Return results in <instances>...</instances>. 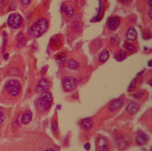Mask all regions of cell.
I'll list each match as a JSON object with an SVG mask.
<instances>
[{
	"label": "cell",
	"mask_w": 152,
	"mask_h": 151,
	"mask_svg": "<svg viewBox=\"0 0 152 151\" xmlns=\"http://www.w3.org/2000/svg\"><path fill=\"white\" fill-rule=\"evenodd\" d=\"M151 0H148V5L150 7H151V6H152V5H151Z\"/></svg>",
	"instance_id": "32"
},
{
	"label": "cell",
	"mask_w": 152,
	"mask_h": 151,
	"mask_svg": "<svg viewBox=\"0 0 152 151\" xmlns=\"http://www.w3.org/2000/svg\"><path fill=\"white\" fill-rule=\"evenodd\" d=\"M120 24V19L118 17H112L109 19L107 25L108 28L111 31H115L119 26Z\"/></svg>",
	"instance_id": "8"
},
{
	"label": "cell",
	"mask_w": 152,
	"mask_h": 151,
	"mask_svg": "<svg viewBox=\"0 0 152 151\" xmlns=\"http://www.w3.org/2000/svg\"><path fill=\"white\" fill-rule=\"evenodd\" d=\"M67 67L71 70H77L79 68V63L74 60H70L67 62Z\"/></svg>",
	"instance_id": "19"
},
{
	"label": "cell",
	"mask_w": 152,
	"mask_h": 151,
	"mask_svg": "<svg viewBox=\"0 0 152 151\" xmlns=\"http://www.w3.org/2000/svg\"><path fill=\"white\" fill-rule=\"evenodd\" d=\"M136 79L134 78L131 81V82L130 83L129 86L128 87V91L129 92H132L136 89Z\"/></svg>",
	"instance_id": "20"
},
{
	"label": "cell",
	"mask_w": 152,
	"mask_h": 151,
	"mask_svg": "<svg viewBox=\"0 0 152 151\" xmlns=\"http://www.w3.org/2000/svg\"><path fill=\"white\" fill-rule=\"evenodd\" d=\"M109 57V53L107 50H103L101 51L98 56V60L100 62H105Z\"/></svg>",
	"instance_id": "15"
},
{
	"label": "cell",
	"mask_w": 152,
	"mask_h": 151,
	"mask_svg": "<svg viewBox=\"0 0 152 151\" xmlns=\"http://www.w3.org/2000/svg\"><path fill=\"white\" fill-rule=\"evenodd\" d=\"M23 19L21 16L18 14H12L8 17L7 23L8 26L12 28H19L22 24Z\"/></svg>",
	"instance_id": "4"
},
{
	"label": "cell",
	"mask_w": 152,
	"mask_h": 151,
	"mask_svg": "<svg viewBox=\"0 0 152 151\" xmlns=\"http://www.w3.org/2000/svg\"><path fill=\"white\" fill-rule=\"evenodd\" d=\"M45 151H54V150H53V149H49L45 150Z\"/></svg>",
	"instance_id": "34"
},
{
	"label": "cell",
	"mask_w": 152,
	"mask_h": 151,
	"mask_svg": "<svg viewBox=\"0 0 152 151\" xmlns=\"http://www.w3.org/2000/svg\"><path fill=\"white\" fill-rule=\"evenodd\" d=\"M61 10L63 13L65 14V15L67 17H72L74 15V8L68 5H63L61 6Z\"/></svg>",
	"instance_id": "14"
},
{
	"label": "cell",
	"mask_w": 152,
	"mask_h": 151,
	"mask_svg": "<svg viewBox=\"0 0 152 151\" xmlns=\"http://www.w3.org/2000/svg\"><path fill=\"white\" fill-rule=\"evenodd\" d=\"M137 36V33L136 29L133 27H130L128 29L127 32H126V38H127L128 40L132 41L136 39Z\"/></svg>",
	"instance_id": "13"
},
{
	"label": "cell",
	"mask_w": 152,
	"mask_h": 151,
	"mask_svg": "<svg viewBox=\"0 0 152 151\" xmlns=\"http://www.w3.org/2000/svg\"><path fill=\"white\" fill-rule=\"evenodd\" d=\"M90 147H91V145L89 143H86L84 145V149H85L86 150H89L90 149Z\"/></svg>",
	"instance_id": "29"
},
{
	"label": "cell",
	"mask_w": 152,
	"mask_h": 151,
	"mask_svg": "<svg viewBox=\"0 0 152 151\" xmlns=\"http://www.w3.org/2000/svg\"><path fill=\"white\" fill-rule=\"evenodd\" d=\"M77 85V81L74 77H66L63 80V86L66 91H71L75 89Z\"/></svg>",
	"instance_id": "5"
},
{
	"label": "cell",
	"mask_w": 152,
	"mask_h": 151,
	"mask_svg": "<svg viewBox=\"0 0 152 151\" xmlns=\"http://www.w3.org/2000/svg\"><path fill=\"white\" fill-rule=\"evenodd\" d=\"M32 117H33V114H32V112L31 111H26V112L24 113L23 114V117H22V123L24 124H28L32 119Z\"/></svg>",
	"instance_id": "16"
},
{
	"label": "cell",
	"mask_w": 152,
	"mask_h": 151,
	"mask_svg": "<svg viewBox=\"0 0 152 151\" xmlns=\"http://www.w3.org/2000/svg\"><path fill=\"white\" fill-rule=\"evenodd\" d=\"M124 105V101L121 99H118L114 101L111 103V104L109 105V112H116V110H119Z\"/></svg>",
	"instance_id": "9"
},
{
	"label": "cell",
	"mask_w": 152,
	"mask_h": 151,
	"mask_svg": "<svg viewBox=\"0 0 152 151\" xmlns=\"http://www.w3.org/2000/svg\"><path fill=\"white\" fill-rule=\"evenodd\" d=\"M7 40L8 37L6 32H3V52L5 51L6 49L7 45Z\"/></svg>",
	"instance_id": "21"
},
{
	"label": "cell",
	"mask_w": 152,
	"mask_h": 151,
	"mask_svg": "<svg viewBox=\"0 0 152 151\" xmlns=\"http://www.w3.org/2000/svg\"><path fill=\"white\" fill-rule=\"evenodd\" d=\"M53 102V98L50 92L45 91L42 93L40 98L38 100V105L42 110L46 111L51 107Z\"/></svg>",
	"instance_id": "2"
},
{
	"label": "cell",
	"mask_w": 152,
	"mask_h": 151,
	"mask_svg": "<svg viewBox=\"0 0 152 151\" xmlns=\"http://www.w3.org/2000/svg\"><path fill=\"white\" fill-rule=\"evenodd\" d=\"M126 56V53L125 52V50H120L116 53L115 56V59L118 61H122L125 60Z\"/></svg>",
	"instance_id": "18"
},
{
	"label": "cell",
	"mask_w": 152,
	"mask_h": 151,
	"mask_svg": "<svg viewBox=\"0 0 152 151\" xmlns=\"http://www.w3.org/2000/svg\"><path fill=\"white\" fill-rule=\"evenodd\" d=\"M149 140V137L146 134L142 131L137 132L136 136V143L139 145H142L147 143Z\"/></svg>",
	"instance_id": "7"
},
{
	"label": "cell",
	"mask_w": 152,
	"mask_h": 151,
	"mask_svg": "<svg viewBox=\"0 0 152 151\" xmlns=\"http://www.w3.org/2000/svg\"><path fill=\"white\" fill-rule=\"evenodd\" d=\"M111 41L114 45H116V44L119 43L120 39H119V38H118L116 35H115V36H113V37H111Z\"/></svg>",
	"instance_id": "25"
},
{
	"label": "cell",
	"mask_w": 152,
	"mask_h": 151,
	"mask_svg": "<svg viewBox=\"0 0 152 151\" xmlns=\"http://www.w3.org/2000/svg\"><path fill=\"white\" fill-rule=\"evenodd\" d=\"M151 12H152L151 10H150L148 12V15H149V17L150 18V19H151Z\"/></svg>",
	"instance_id": "31"
},
{
	"label": "cell",
	"mask_w": 152,
	"mask_h": 151,
	"mask_svg": "<svg viewBox=\"0 0 152 151\" xmlns=\"http://www.w3.org/2000/svg\"><path fill=\"white\" fill-rule=\"evenodd\" d=\"M5 110L2 107H0V124L3 123L4 120H5Z\"/></svg>",
	"instance_id": "23"
},
{
	"label": "cell",
	"mask_w": 152,
	"mask_h": 151,
	"mask_svg": "<svg viewBox=\"0 0 152 151\" xmlns=\"http://www.w3.org/2000/svg\"><path fill=\"white\" fill-rule=\"evenodd\" d=\"M139 105L135 102H130L127 107H126V111L129 113L130 114H135L139 110Z\"/></svg>",
	"instance_id": "12"
},
{
	"label": "cell",
	"mask_w": 152,
	"mask_h": 151,
	"mask_svg": "<svg viewBox=\"0 0 152 151\" xmlns=\"http://www.w3.org/2000/svg\"><path fill=\"white\" fill-rule=\"evenodd\" d=\"M18 45L19 47H24L26 45V38L23 33H19L18 36Z\"/></svg>",
	"instance_id": "17"
},
{
	"label": "cell",
	"mask_w": 152,
	"mask_h": 151,
	"mask_svg": "<svg viewBox=\"0 0 152 151\" xmlns=\"http://www.w3.org/2000/svg\"><path fill=\"white\" fill-rule=\"evenodd\" d=\"M94 120L91 118H86L81 122V127L84 131H89L94 126Z\"/></svg>",
	"instance_id": "11"
},
{
	"label": "cell",
	"mask_w": 152,
	"mask_h": 151,
	"mask_svg": "<svg viewBox=\"0 0 152 151\" xmlns=\"http://www.w3.org/2000/svg\"><path fill=\"white\" fill-rule=\"evenodd\" d=\"M5 88L7 93L12 96H17L20 91V83L15 80H10L6 82Z\"/></svg>",
	"instance_id": "3"
},
{
	"label": "cell",
	"mask_w": 152,
	"mask_h": 151,
	"mask_svg": "<svg viewBox=\"0 0 152 151\" xmlns=\"http://www.w3.org/2000/svg\"><path fill=\"white\" fill-rule=\"evenodd\" d=\"M72 29L74 32H78L80 29V24L78 23H74L72 25Z\"/></svg>",
	"instance_id": "24"
},
{
	"label": "cell",
	"mask_w": 152,
	"mask_h": 151,
	"mask_svg": "<svg viewBox=\"0 0 152 151\" xmlns=\"http://www.w3.org/2000/svg\"><path fill=\"white\" fill-rule=\"evenodd\" d=\"M125 46H126V48L127 49L128 51L130 53H134L135 52V50H136V47H135V46L132 44H130V43H125Z\"/></svg>",
	"instance_id": "22"
},
{
	"label": "cell",
	"mask_w": 152,
	"mask_h": 151,
	"mask_svg": "<svg viewBox=\"0 0 152 151\" xmlns=\"http://www.w3.org/2000/svg\"><path fill=\"white\" fill-rule=\"evenodd\" d=\"M151 62H152L151 60H150V61H148V66L151 67V66H152V65H151Z\"/></svg>",
	"instance_id": "33"
},
{
	"label": "cell",
	"mask_w": 152,
	"mask_h": 151,
	"mask_svg": "<svg viewBox=\"0 0 152 151\" xmlns=\"http://www.w3.org/2000/svg\"><path fill=\"white\" fill-rule=\"evenodd\" d=\"M49 87V82L46 78H42L39 81L37 86L35 88L37 93H43V92L48 91Z\"/></svg>",
	"instance_id": "6"
},
{
	"label": "cell",
	"mask_w": 152,
	"mask_h": 151,
	"mask_svg": "<svg viewBox=\"0 0 152 151\" xmlns=\"http://www.w3.org/2000/svg\"><path fill=\"white\" fill-rule=\"evenodd\" d=\"M142 96H143V93H142V92H138V93H136L134 95V98H136V99H139V98H141Z\"/></svg>",
	"instance_id": "28"
},
{
	"label": "cell",
	"mask_w": 152,
	"mask_h": 151,
	"mask_svg": "<svg viewBox=\"0 0 152 151\" xmlns=\"http://www.w3.org/2000/svg\"><path fill=\"white\" fill-rule=\"evenodd\" d=\"M120 1L123 3L126 4V3H129L130 1H131V0H120Z\"/></svg>",
	"instance_id": "30"
},
{
	"label": "cell",
	"mask_w": 152,
	"mask_h": 151,
	"mask_svg": "<svg viewBox=\"0 0 152 151\" xmlns=\"http://www.w3.org/2000/svg\"><path fill=\"white\" fill-rule=\"evenodd\" d=\"M51 127L54 131H57V130L58 129V124L56 121H53L51 123Z\"/></svg>",
	"instance_id": "26"
},
{
	"label": "cell",
	"mask_w": 152,
	"mask_h": 151,
	"mask_svg": "<svg viewBox=\"0 0 152 151\" xmlns=\"http://www.w3.org/2000/svg\"><path fill=\"white\" fill-rule=\"evenodd\" d=\"M48 28V23L45 18H41L33 24L29 29L28 36L31 38H37L44 34Z\"/></svg>",
	"instance_id": "1"
},
{
	"label": "cell",
	"mask_w": 152,
	"mask_h": 151,
	"mask_svg": "<svg viewBox=\"0 0 152 151\" xmlns=\"http://www.w3.org/2000/svg\"><path fill=\"white\" fill-rule=\"evenodd\" d=\"M97 145H98V147L100 151H105L108 148L109 144L108 141L106 138L100 136L97 138Z\"/></svg>",
	"instance_id": "10"
},
{
	"label": "cell",
	"mask_w": 152,
	"mask_h": 151,
	"mask_svg": "<svg viewBox=\"0 0 152 151\" xmlns=\"http://www.w3.org/2000/svg\"><path fill=\"white\" fill-rule=\"evenodd\" d=\"M31 0H20V3L23 7H27L30 3Z\"/></svg>",
	"instance_id": "27"
}]
</instances>
